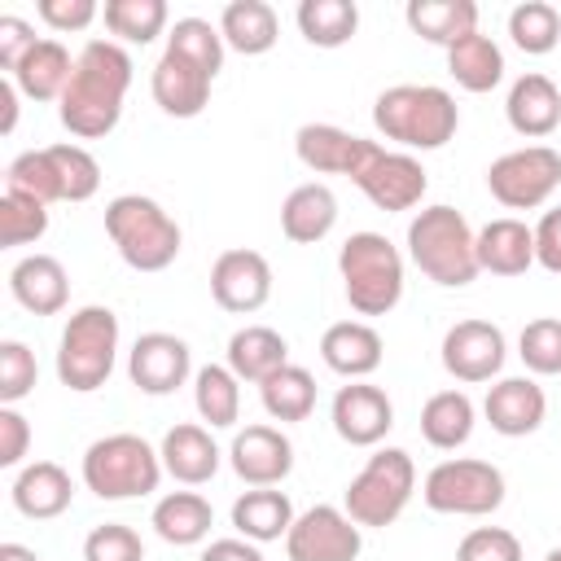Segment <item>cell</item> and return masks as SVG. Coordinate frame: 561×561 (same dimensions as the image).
I'll return each instance as SVG.
<instances>
[{
  "label": "cell",
  "instance_id": "6da1fadb",
  "mask_svg": "<svg viewBox=\"0 0 561 561\" xmlns=\"http://www.w3.org/2000/svg\"><path fill=\"white\" fill-rule=\"evenodd\" d=\"M131 88V57L118 39H88L75 57V75L57 101V118L79 140H101L123 118V96Z\"/></svg>",
  "mask_w": 561,
  "mask_h": 561
},
{
  "label": "cell",
  "instance_id": "7a4b0ae2",
  "mask_svg": "<svg viewBox=\"0 0 561 561\" xmlns=\"http://www.w3.org/2000/svg\"><path fill=\"white\" fill-rule=\"evenodd\" d=\"M373 127L403 153L443 149L460 127V105L438 83H394L373 101Z\"/></svg>",
  "mask_w": 561,
  "mask_h": 561
},
{
  "label": "cell",
  "instance_id": "3957f363",
  "mask_svg": "<svg viewBox=\"0 0 561 561\" xmlns=\"http://www.w3.org/2000/svg\"><path fill=\"white\" fill-rule=\"evenodd\" d=\"M408 259L443 289H465L478 280V232L456 206H421L408 224Z\"/></svg>",
  "mask_w": 561,
  "mask_h": 561
},
{
  "label": "cell",
  "instance_id": "277c9868",
  "mask_svg": "<svg viewBox=\"0 0 561 561\" xmlns=\"http://www.w3.org/2000/svg\"><path fill=\"white\" fill-rule=\"evenodd\" d=\"M105 232L131 272H162L180 254V224L145 193H118L105 202Z\"/></svg>",
  "mask_w": 561,
  "mask_h": 561
},
{
  "label": "cell",
  "instance_id": "5b68a950",
  "mask_svg": "<svg viewBox=\"0 0 561 561\" xmlns=\"http://www.w3.org/2000/svg\"><path fill=\"white\" fill-rule=\"evenodd\" d=\"M337 272L351 311L386 316L403 298V254L381 232H351L337 250Z\"/></svg>",
  "mask_w": 561,
  "mask_h": 561
},
{
  "label": "cell",
  "instance_id": "8992f818",
  "mask_svg": "<svg viewBox=\"0 0 561 561\" xmlns=\"http://www.w3.org/2000/svg\"><path fill=\"white\" fill-rule=\"evenodd\" d=\"M118 359V316L110 307H79L57 342V381L75 394H92L110 381Z\"/></svg>",
  "mask_w": 561,
  "mask_h": 561
},
{
  "label": "cell",
  "instance_id": "52a82bcc",
  "mask_svg": "<svg viewBox=\"0 0 561 561\" xmlns=\"http://www.w3.org/2000/svg\"><path fill=\"white\" fill-rule=\"evenodd\" d=\"M83 486L96 500H136L153 495L162 482V456L140 434H105L83 451Z\"/></svg>",
  "mask_w": 561,
  "mask_h": 561
},
{
  "label": "cell",
  "instance_id": "ba28073f",
  "mask_svg": "<svg viewBox=\"0 0 561 561\" xmlns=\"http://www.w3.org/2000/svg\"><path fill=\"white\" fill-rule=\"evenodd\" d=\"M416 491V465L403 447H381L368 456V465L346 482L342 508L355 526H390L408 508Z\"/></svg>",
  "mask_w": 561,
  "mask_h": 561
},
{
  "label": "cell",
  "instance_id": "9c48e42d",
  "mask_svg": "<svg viewBox=\"0 0 561 561\" xmlns=\"http://www.w3.org/2000/svg\"><path fill=\"white\" fill-rule=\"evenodd\" d=\"M425 504L434 513H451V517H486L504 504V473L491 460H473V456H456V460H438L425 473L421 486Z\"/></svg>",
  "mask_w": 561,
  "mask_h": 561
},
{
  "label": "cell",
  "instance_id": "30bf717a",
  "mask_svg": "<svg viewBox=\"0 0 561 561\" xmlns=\"http://www.w3.org/2000/svg\"><path fill=\"white\" fill-rule=\"evenodd\" d=\"M486 188L508 210H539L561 188V153L552 145H522L486 167Z\"/></svg>",
  "mask_w": 561,
  "mask_h": 561
},
{
  "label": "cell",
  "instance_id": "8fae6325",
  "mask_svg": "<svg viewBox=\"0 0 561 561\" xmlns=\"http://www.w3.org/2000/svg\"><path fill=\"white\" fill-rule=\"evenodd\" d=\"M351 184H355L377 210L399 215V210L421 206V197H425V188H430V175H425V167H421L412 153L373 145V153H368L364 167L351 175Z\"/></svg>",
  "mask_w": 561,
  "mask_h": 561
},
{
  "label": "cell",
  "instance_id": "7c38bea8",
  "mask_svg": "<svg viewBox=\"0 0 561 561\" xmlns=\"http://www.w3.org/2000/svg\"><path fill=\"white\" fill-rule=\"evenodd\" d=\"M364 552V526L346 517V508L316 504L294 517L285 535V557L289 561H355Z\"/></svg>",
  "mask_w": 561,
  "mask_h": 561
},
{
  "label": "cell",
  "instance_id": "4fadbf2b",
  "mask_svg": "<svg viewBox=\"0 0 561 561\" xmlns=\"http://www.w3.org/2000/svg\"><path fill=\"white\" fill-rule=\"evenodd\" d=\"M188 373H193V351L175 333H162V329L140 333L127 351V377L140 394H153V399L175 394L188 381Z\"/></svg>",
  "mask_w": 561,
  "mask_h": 561
},
{
  "label": "cell",
  "instance_id": "5bb4252c",
  "mask_svg": "<svg viewBox=\"0 0 561 561\" xmlns=\"http://www.w3.org/2000/svg\"><path fill=\"white\" fill-rule=\"evenodd\" d=\"M504 355H508L504 333H500V324H491V320H456V324L443 333V368H447L456 381L478 386V381L500 377Z\"/></svg>",
  "mask_w": 561,
  "mask_h": 561
},
{
  "label": "cell",
  "instance_id": "9a60e30c",
  "mask_svg": "<svg viewBox=\"0 0 561 561\" xmlns=\"http://www.w3.org/2000/svg\"><path fill=\"white\" fill-rule=\"evenodd\" d=\"M329 421L337 430L342 443L351 447H377L390 430H394V403L381 386L373 381H351L333 394V408H329Z\"/></svg>",
  "mask_w": 561,
  "mask_h": 561
},
{
  "label": "cell",
  "instance_id": "2e32d148",
  "mask_svg": "<svg viewBox=\"0 0 561 561\" xmlns=\"http://www.w3.org/2000/svg\"><path fill=\"white\" fill-rule=\"evenodd\" d=\"M210 294L224 311L250 316L272 298V263L259 250H224L210 267Z\"/></svg>",
  "mask_w": 561,
  "mask_h": 561
},
{
  "label": "cell",
  "instance_id": "e0dca14e",
  "mask_svg": "<svg viewBox=\"0 0 561 561\" xmlns=\"http://www.w3.org/2000/svg\"><path fill=\"white\" fill-rule=\"evenodd\" d=\"M228 465L245 486H280L294 469V443L276 425H245L228 447Z\"/></svg>",
  "mask_w": 561,
  "mask_h": 561
},
{
  "label": "cell",
  "instance_id": "ac0fdd59",
  "mask_svg": "<svg viewBox=\"0 0 561 561\" xmlns=\"http://www.w3.org/2000/svg\"><path fill=\"white\" fill-rule=\"evenodd\" d=\"M377 140H364L346 127H333V123H302L294 131V153L307 171L316 175H355L364 167V158L373 153Z\"/></svg>",
  "mask_w": 561,
  "mask_h": 561
},
{
  "label": "cell",
  "instance_id": "d6986e66",
  "mask_svg": "<svg viewBox=\"0 0 561 561\" xmlns=\"http://www.w3.org/2000/svg\"><path fill=\"white\" fill-rule=\"evenodd\" d=\"M482 412H486V421H491L495 434H504V438H526V434H535V430L543 425V416H548V394H543V386H539L535 377H500V381L486 390Z\"/></svg>",
  "mask_w": 561,
  "mask_h": 561
},
{
  "label": "cell",
  "instance_id": "ffe728a7",
  "mask_svg": "<svg viewBox=\"0 0 561 561\" xmlns=\"http://www.w3.org/2000/svg\"><path fill=\"white\" fill-rule=\"evenodd\" d=\"M210 83L215 79L197 61H188V57H180V53L167 48L158 57V66H153L149 92H153V101H158L162 114H171V118H197L210 105Z\"/></svg>",
  "mask_w": 561,
  "mask_h": 561
},
{
  "label": "cell",
  "instance_id": "44dd1931",
  "mask_svg": "<svg viewBox=\"0 0 561 561\" xmlns=\"http://www.w3.org/2000/svg\"><path fill=\"white\" fill-rule=\"evenodd\" d=\"M504 118L517 136L526 140H543L561 127V88L539 75V70H526L522 79H513L508 88V101H504Z\"/></svg>",
  "mask_w": 561,
  "mask_h": 561
},
{
  "label": "cell",
  "instance_id": "7402d4cb",
  "mask_svg": "<svg viewBox=\"0 0 561 561\" xmlns=\"http://www.w3.org/2000/svg\"><path fill=\"white\" fill-rule=\"evenodd\" d=\"M9 294L31 316H57L70 302V276L53 254H26L9 267Z\"/></svg>",
  "mask_w": 561,
  "mask_h": 561
},
{
  "label": "cell",
  "instance_id": "603a6c76",
  "mask_svg": "<svg viewBox=\"0 0 561 561\" xmlns=\"http://www.w3.org/2000/svg\"><path fill=\"white\" fill-rule=\"evenodd\" d=\"M381 355H386L381 333H377L373 324H364V320H337V324H329L324 337H320V359H324V368H333V373L346 377V381H364L368 373H377V368H381Z\"/></svg>",
  "mask_w": 561,
  "mask_h": 561
},
{
  "label": "cell",
  "instance_id": "cb8c5ba5",
  "mask_svg": "<svg viewBox=\"0 0 561 561\" xmlns=\"http://www.w3.org/2000/svg\"><path fill=\"white\" fill-rule=\"evenodd\" d=\"M158 456H162V469H167L175 482H184V486L210 482V478L219 473V460H224V451H219V443L210 438V430H206V425H193V421L171 425V430L162 434Z\"/></svg>",
  "mask_w": 561,
  "mask_h": 561
},
{
  "label": "cell",
  "instance_id": "d4e9b609",
  "mask_svg": "<svg viewBox=\"0 0 561 561\" xmlns=\"http://www.w3.org/2000/svg\"><path fill=\"white\" fill-rule=\"evenodd\" d=\"M13 508L31 522H48V517H61L75 500V482L70 473L57 465V460H31L18 469L13 478Z\"/></svg>",
  "mask_w": 561,
  "mask_h": 561
},
{
  "label": "cell",
  "instance_id": "484cf974",
  "mask_svg": "<svg viewBox=\"0 0 561 561\" xmlns=\"http://www.w3.org/2000/svg\"><path fill=\"white\" fill-rule=\"evenodd\" d=\"M478 267L491 276H522L535 267V228L500 215L478 228Z\"/></svg>",
  "mask_w": 561,
  "mask_h": 561
},
{
  "label": "cell",
  "instance_id": "4316f807",
  "mask_svg": "<svg viewBox=\"0 0 561 561\" xmlns=\"http://www.w3.org/2000/svg\"><path fill=\"white\" fill-rule=\"evenodd\" d=\"M337 224V197L329 184L320 180H307L298 188H289V197L280 202V232L294 241V245H316L333 232Z\"/></svg>",
  "mask_w": 561,
  "mask_h": 561
},
{
  "label": "cell",
  "instance_id": "83f0119b",
  "mask_svg": "<svg viewBox=\"0 0 561 561\" xmlns=\"http://www.w3.org/2000/svg\"><path fill=\"white\" fill-rule=\"evenodd\" d=\"M149 526H153V535H158L162 543L193 548V543H202V539L210 535L215 508H210V500L197 495V491H167V495L153 504Z\"/></svg>",
  "mask_w": 561,
  "mask_h": 561
},
{
  "label": "cell",
  "instance_id": "f1b7e54d",
  "mask_svg": "<svg viewBox=\"0 0 561 561\" xmlns=\"http://www.w3.org/2000/svg\"><path fill=\"white\" fill-rule=\"evenodd\" d=\"M294 504L285 491L276 486H250L245 495L232 500V526L241 539L250 543H272V539H285L289 526H294Z\"/></svg>",
  "mask_w": 561,
  "mask_h": 561
},
{
  "label": "cell",
  "instance_id": "f546056e",
  "mask_svg": "<svg viewBox=\"0 0 561 561\" xmlns=\"http://www.w3.org/2000/svg\"><path fill=\"white\" fill-rule=\"evenodd\" d=\"M70 75H75V57H70V48H66L61 39H39V44L13 66L9 79H13L18 92L31 96V101H61Z\"/></svg>",
  "mask_w": 561,
  "mask_h": 561
},
{
  "label": "cell",
  "instance_id": "4dcf8cb0",
  "mask_svg": "<svg viewBox=\"0 0 561 561\" xmlns=\"http://www.w3.org/2000/svg\"><path fill=\"white\" fill-rule=\"evenodd\" d=\"M285 364H289V342L267 324H245L228 337V368L237 373V381L263 386Z\"/></svg>",
  "mask_w": 561,
  "mask_h": 561
},
{
  "label": "cell",
  "instance_id": "1f68e13d",
  "mask_svg": "<svg viewBox=\"0 0 561 561\" xmlns=\"http://www.w3.org/2000/svg\"><path fill=\"white\" fill-rule=\"evenodd\" d=\"M412 35H421L425 44L451 48L456 39L478 31V4L473 0H412L403 9Z\"/></svg>",
  "mask_w": 561,
  "mask_h": 561
},
{
  "label": "cell",
  "instance_id": "d6a6232c",
  "mask_svg": "<svg viewBox=\"0 0 561 561\" xmlns=\"http://www.w3.org/2000/svg\"><path fill=\"white\" fill-rule=\"evenodd\" d=\"M219 35H224V44L232 53L259 57V53H267L276 44L280 22H276V9L267 0H232L219 13Z\"/></svg>",
  "mask_w": 561,
  "mask_h": 561
},
{
  "label": "cell",
  "instance_id": "836d02e7",
  "mask_svg": "<svg viewBox=\"0 0 561 561\" xmlns=\"http://www.w3.org/2000/svg\"><path fill=\"white\" fill-rule=\"evenodd\" d=\"M473 416H478V412H473V399H469L465 390H438V394H430L425 408H421V434H425L430 447L456 451V447L469 443Z\"/></svg>",
  "mask_w": 561,
  "mask_h": 561
},
{
  "label": "cell",
  "instance_id": "e575fe53",
  "mask_svg": "<svg viewBox=\"0 0 561 561\" xmlns=\"http://www.w3.org/2000/svg\"><path fill=\"white\" fill-rule=\"evenodd\" d=\"M447 75L465 88V92H491L504 79V53L491 35L473 31L465 39H456L447 48Z\"/></svg>",
  "mask_w": 561,
  "mask_h": 561
},
{
  "label": "cell",
  "instance_id": "d590c367",
  "mask_svg": "<svg viewBox=\"0 0 561 561\" xmlns=\"http://www.w3.org/2000/svg\"><path fill=\"white\" fill-rule=\"evenodd\" d=\"M193 408L210 430H228L241 416V381L228 364H206L193 373Z\"/></svg>",
  "mask_w": 561,
  "mask_h": 561
},
{
  "label": "cell",
  "instance_id": "8d00e7d4",
  "mask_svg": "<svg viewBox=\"0 0 561 561\" xmlns=\"http://www.w3.org/2000/svg\"><path fill=\"white\" fill-rule=\"evenodd\" d=\"M298 31L316 48H342L359 31V9L355 0H302L298 4Z\"/></svg>",
  "mask_w": 561,
  "mask_h": 561
},
{
  "label": "cell",
  "instance_id": "74e56055",
  "mask_svg": "<svg viewBox=\"0 0 561 561\" xmlns=\"http://www.w3.org/2000/svg\"><path fill=\"white\" fill-rule=\"evenodd\" d=\"M259 399L272 421H307L316 408V377L298 364H285L280 373H272L259 386Z\"/></svg>",
  "mask_w": 561,
  "mask_h": 561
},
{
  "label": "cell",
  "instance_id": "f35d334b",
  "mask_svg": "<svg viewBox=\"0 0 561 561\" xmlns=\"http://www.w3.org/2000/svg\"><path fill=\"white\" fill-rule=\"evenodd\" d=\"M105 31L123 44H153L167 31V0H105Z\"/></svg>",
  "mask_w": 561,
  "mask_h": 561
},
{
  "label": "cell",
  "instance_id": "ab89813d",
  "mask_svg": "<svg viewBox=\"0 0 561 561\" xmlns=\"http://www.w3.org/2000/svg\"><path fill=\"white\" fill-rule=\"evenodd\" d=\"M508 35L522 53L530 57H543L561 44V13L548 4V0H522L513 13H508Z\"/></svg>",
  "mask_w": 561,
  "mask_h": 561
},
{
  "label": "cell",
  "instance_id": "60d3db41",
  "mask_svg": "<svg viewBox=\"0 0 561 561\" xmlns=\"http://www.w3.org/2000/svg\"><path fill=\"white\" fill-rule=\"evenodd\" d=\"M167 48L171 53H180V57H188V61H197L210 79L224 70V35H219V26H210L206 18H175V26L167 31Z\"/></svg>",
  "mask_w": 561,
  "mask_h": 561
},
{
  "label": "cell",
  "instance_id": "b9f144b4",
  "mask_svg": "<svg viewBox=\"0 0 561 561\" xmlns=\"http://www.w3.org/2000/svg\"><path fill=\"white\" fill-rule=\"evenodd\" d=\"M61 202H88L101 188V162L83 145H48Z\"/></svg>",
  "mask_w": 561,
  "mask_h": 561
},
{
  "label": "cell",
  "instance_id": "7bdbcfd3",
  "mask_svg": "<svg viewBox=\"0 0 561 561\" xmlns=\"http://www.w3.org/2000/svg\"><path fill=\"white\" fill-rule=\"evenodd\" d=\"M48 232V206L26 197V193H13L4 188L0 197V245H31Z\"/></svg>",
  "mask_w": 561,
  "mask_h": 561
},
{
  "label": "cell",
  "instance_id": "ee69618b",
  "mask_svg": "<svg viewBox=\"0 0 561 561\" xmlns=\"http://www.w3.org/2000/svg\"><path fill=\"white\" fill-rule=\"evenodd\" d=\"M4 188L26 193V197H35V202H44V206L61 202V188H57V171H53L48 145H44V149H26V153H18V158L9 162V171H4Z\"/></svg>",
  "mask_w": 561,
  "mask_h": 561
},
{
  "label": "cell",
  "instance_id": "f6af8a7d",
  "mask_svg": "<svg viewBox=\"0 0 561 561\" xmlns=\"http://www.w3.org/2000/svg\"><path fill=\"white\" fill-rule=\"evenodd\" d=\"M517 355L535 377H561V320L557 316L530 320L517 337Z\"/></svg>",
  "mask_w": 561,
  "mask_h": 561
},
{
  "label": "cell",
  "instance_id": "bcb514c9",
  "mask_svg": "<svg viewBox=\"0 0 561 561\" xmlns=\"http://www.w3.org/2000/svg\"><path fill=\"white\" fill-rule=\"evenodd\" d=\"M35 377H39V364H35V351L18 337L0 342V403L13 408L18 399H26L35 390Z\"/></svg>",
  "mask_w": 561,
  "mask_h": 561
},
{
  "label": "cell",
  "instance_id": "7dc6e473",
  "mask_svg": "<svg viewBox=\"0 0 561 561\" xmlns=\"http://www.w3.org/2000/svg\"><path fill=\"white\" fill-rule=\"evenodd\" d=\"M83 561H145V543L123 522H101L83 539Z\"/></svg>",
  "mask_w": 561,
  "mask_h": 561
},
{
  "label": "cell",
  "instance_id": "c3c4849f",
  "mask_svg": "<svg viewBox=\"0 0 561 561\" xmlns=\"http://www.w3.org/2000/svg\"><path fill=\"white\" fill-rule=\"evenodd\" d=\"M456 561H522V539L504 526H478L460 539Z\"/></svg>",
  "mask_w": 561,
  "mask_h": 561
},
{
  "label": "cell",
  "instance_id": "681fc988",
  "mask_svg": "<svg viewBox=\"0 0 561 561\" xmlns=\"http://www.w3.org/2000/svg\"><path fill=\"white\" fill-rule=\"evenodd\" d=\"M35 13L53 26V31H88L96 22V0H39Z\"/></svg>",
  "mask_w": 561,
  "mask_h": 561
},
{
  "label": "cell",
  "instance_id": "f907efd6",
  "mask_svg": "<svg viewBox=\"0 0 561 561\" xmlns=\"http://www.w3.org/2000/svg\"><path fill=\"white\" fill-rule=\"evenodd\" d=\"M31 447V421L18 408L0 403V469H18Z\"/></svg>",
  "mask_w": 561,
  "mask_h": 561
},
{
  "label": "cell",
  "instance_id": "816d5d0a",
  "mask_svg": "<svg viewBox=\"0 0 561 561\" xmlns=\"http://www.w3.org/2000/svg\"><path fill=\"white\" fill-rule=\"evenodd\" d=\"M35 44H39V39H35V26H31L26 18H18V13H4V18H0V70L13 75V66H18Z\"/></svg>",
  "mask_w": 561,
  "mask_h": 561
},
{
  "label": "cell",
  "instance_id": "f5cc1de1",
  "mask_svg": "<svg viewBox=\"0 0 561 561\" xmlns=\"http://www.w3.org/2000/svg\"><path fill=\"white\" fill-rule=\"evenodd\" d=\"M535 263L552 276H561V206L543 210L535 224Z\"/></svg>",
  "mask_w": 561,
  "mask_h": 561
},
{
  "label": "cell",
  "instance_id": "db71d44e",
  "mask_svg": "<svg viewBox=\"0 0 561 561\" xmlns=\"http://www.w3.org/2000/svg\"><path fill=\"white\" fill-rule=\"evenodd\" d=\"M197 561H263V548L241 539V535H232V539H210Z\"/></svg>",
  "mask_w": 561,
  "mask_h": 561
},
{
  "label": "cell",
  "instance_id": "11a10c76",
  "mask_svg": "<svg viewBox=\"0 0 561 561\" xmlns=\"http://www.w3.org/2000/svg\"><path fill=\"white\" fill-rule=\"evenodd\" d=\"M0 110H4L0 131H13V123H18V83L13 79H0Z\"/></svg>",
  "mask_w": 561,
  "mask_h": 561
},
{
  "label": "cell",
  "instance_id": "9f6ffc18",
  "mask_svg": "<svg viewBox=\"0 0 561 561\" xmlns=\"http://www.w3.org/2000/svg\"><path fill=\"white\" fill-rule=\"evenodd\" d=\"M0 561H39V552L35 548H26V543H0Z\"/></svg>",
  "mask_w": 561,
  "mask_h": 561
},
{
  "label": "cell",
  "instance_id": "6f0895ef",
  "mask_svg": "<svg viewBox=\"0 0 561 561\" xmlns=\"http://www.w3.org/2000/svg\"><path fill=\"white\" fill-rule=\"evenodd\" d=\"M543 561H561V548H552V552H548V557H543Z\"/></svg>",
  "mask_w": 561,
  "mask_h": 561
}]
</instances>
